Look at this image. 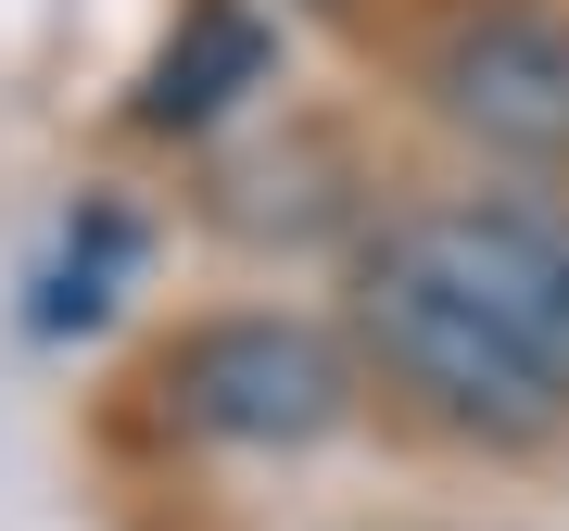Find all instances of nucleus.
Here are the masks:
<instances>
[{
    "mask_svg": "<svg viewBox=\"0 0 569 531\" xmlns=\"http://www.w3.org/2000/svg\"><path fill=\"white\" fill-rule=\"evenodd\" d=\"M164 405H178V430H203V443L291 455V443H329L355 418V368L305 317H203L164 354Z\"/></svg>",
    "mask_w": 569,
    "mask_h": 531,
    "instance_id": "f03ea898",
    "label": "nucleus"
},
{
    "mask_svg": "<svg viewBox=\"0 0 569 531\" xmlns=\"http://www.w3.org/2000/svg\"><path fill=\"white\" fill-rule=\"evenodd\" d=\"M430 279H456L468 304L493 329H519L531 354L569 380V203H519V190H493V203H430L392 228Z\"/></svg>",
    "mask_w": 569,
    "mask_h": 531,
    "instance_id": "20e7f679",
    "label": "nucleus"
},
{
    "mask_svg": "<svg viewBox=\"0 0 569 531\" xmlns=\"http://www.w3.org/2000/svg\"><path fill=\"white\" fill-rule=\"evenodd\" d=\"M430 114L507 164H569V13L481 0L430 39Z\"/></svg>",
    "mask_w": 569,
    "mask_h": 531,
    "instance_id": "7ed1b4c3",
    "label": "nucleus"
},
{
    "mask_svg": "<svg viewBox=\"0 0 569 531\" xmlns=\"http://www.w3.org/2000/svg\"><path fill=\"white\" fill-rule=\"evenodd\" d=\"M355 317H367V354H380V380H392V392H418V405L443 418V430H468V443H545V430L569 418V380L519 342V329H493L456 279H430L406 241L367 253Z\"/></svg>",
    "mask_w": 569,
    "mask_h": 531,
    "instance_id": "f257e3e1",
    "label": "nucleus"
},
{
    "mask_svg": "<svg viewBox=\"0 0 569 531\" xmlns=\"http://www.w3.org/2000/svg\"><path fill=\"white\" fill-rule=\"evenodd\" d=\"M253 63H266V39H253V26L241 13H203V39H190V63L178 51H164V77H152V127H203L216 102H228V77H253Z\"/></svg>",
    "mask_w": 569,
    "mask_h": 531,
    "instance_id": "39448f33",
    "label": "nucleus"
}]
</instances>
